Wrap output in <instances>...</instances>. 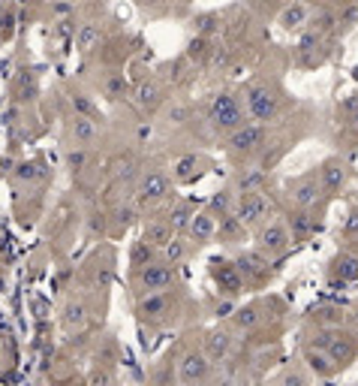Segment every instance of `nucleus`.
I'll use <instances>...</instances> for the list:
<instances>
[{
  "mask_svg": "<svg viewBox=\"0 0 358 386\" xmlns=\"http://www.w3.org/2000/svg\"><path fill=\"white\" fill-rule=\"evenodd\" d=\"M208 121L217 133H232L241 127V124H247V112L241 109L235 94L223 91V94H214V100L208 106Z\"/></svg>",
  "mask_w": 358,
  "mask_h": 386,
  "instance_id": "obj_1",
  "label": "nucleus"
},
{
  "mask_svg": "<svg viewBox=\"0 0 358 386\" xmlns=\"http://www.w3.org/2000/svg\"><path fill=\"white\" fill-rule=\"evenodd\" d=\"M232 215L241 220L244 230H256L259 224L271 217V202L262 191H241L232 206Z\"/></svg>",
  "mask_w": 358,
  "mask_h": 386,
  "instance_id": "obj_2",
  "label": "nucleus"
},
{
  "mask_svg": "<svg viewBox=\"0 0 358 386\" xmlns=\"http://www.w3.org/2000/svg\"><path fill=\"white\" fill-rule=\"evenodd\" d=\"M256 248H259L265 257H271V259L286 257V254H289V248H292V233H289V226H286L283 220H265V224H259Z\"/></svg>",
  "mask_w": 358,
  "mask_h": 386,
  "instance_id": "obj_3",
  "label": "nucleus"
},
{
  "mask_svg": "<svg viewBox=\"0 0 358 386\" xmlns=\"http://www.w3.org/2000/svg\"><path fill=\"white\" fill-rule=\"evenodd\" d=\"M286 193H289L292 206H295V208H307V211H313L316 206H322V200H325V191H322L320 175H316V172H304V175L289 178V181H286Z\"/></svg>",
  "mask_w": 358,
  "mask_h": 386,
  "instance_id": "obj_4",
  "label": "nucleus"
},
{
  "mask_svg": "<svg viewBox=\"0 0 358 386\" xmlns=\"http://www.w3.org/2000/svg\"><path fill=\"white\" fill-rule=\"evenodd\" d=\"M175 283V266L166 263V259H150V263L139 266L136 272V287L139 293H160V290H169Z\"/></svg>",
  "mask_w": 358,
  "mask_h": 386,
  "instance_id": "obj_5",
  "label": "nucleus"
},
{
  "mask_svg": "<svg viewBox=\"0 0 358 386\" xmlns=\"http://www.w3.org/2000/svg\"><path fill=\"white\" fill-rule=\"evenodd\" d=\"M247 118H253L256 124H268L277 118V109H280V100L274 97V91L268 85H250L247 88Z\"/></svg>",
  "mask_w": 358,
  "mask_h": 386,
  "instance_id": "obj_6",
  "label": "nucleus"
},
{
  "mask_svg": "<svg viewBox=\"0 0 358 386\" xmlns=\"http://www.w3.org/2000/svg\"><path fill=\"white\" fill-rule=\"evenodd\" d=\"M265 136H268V130H265V124H256V121H247V124H241L238 130L232 133H226V148L232 154L238 157H247V154H256L262 145H265Z\"/></svg>",
  "mask_w": 358,
  "mask_h": 386,
  "instance_id": "obj_7",
  "label": "nucleus"
},
{
  "mask_svg": "<svg viewBox=\"0 0 358 386\" xmlns=\"http://www.w3.org/2000/svg\"><path fill=\"white\" fill-rule=\"evenodd\" d=\"M136 314L142 323H166L175 314V299L169 296V290H160V293H142Z\"/></svg>",
  "mask_w": 358,
  "mask_h": 386,
  "instance_id": "obj_8",
  "label": "nucleus"
},
{
  "mask_svg": "<svg viewBox=\"0 0 358 386\" xmlns=\"http://www.w3.org/2000/svg\"><path fill=\"white\" fill-rule=\"evenodd\" d=\"M208 269H211V278L214 283L220 287V293H226V296H241L244 293V275L238 272V266H235V259H223V257H214L211 263H208Z\"/></svg>",
  "mask_w": 358,
  "mask_h": 386,
  "instance_id": "obj_9",
  "label": "nucleus"
},
{
  "mask_svg": "<svg viewBox=\"0 0 358 386\" xmlns=\"http://www.w3.org/2000/svg\"><path fill=\"white\" fill-rule=\"evenodd\" d=\"M235 266H238V272L244 275V281L262 283L265 278H271V266H274V259H271V257H265L259 248H250V250H241V254L235 257Z\"/></svg>",
  "mask_w": 358,
  "mask_h": 386,
  "instance_id": "obj_10",
  "label": "nucleus"
},
{
  "mask_svg": "<svg viewBox=\"0 0 358 386\" xmlns=\"http://www.w3.org/2000/svg\"><path fill=\"white\" fill-rule=\"evenodd\" d=\"M316 175H320V184H322L325 196H340L344 187H346V181H349V163L344 160V157H328V160H322V167H320Z\"/></svg>",
  "mask_w": 358,
  "mask_h": 386,
  "instance_id": "obj_11",
  "label": "nucleus"
},
{
  "mask_svg": "<svg viewBox=\"0 0 358 386\" xmlns=\"http://www.w3.org/2000/svg\"><path fill=\"white\" fill-rule=\"evenodd\" d=\"M214 362L205 356V350H187L178 362V380L181 383H202L211 377Z\"/></svg>",
  "mask_w": 358,
  "mask_h": 386,
  "instance_id": "obj_12",
  "label": "nucleus"
},
{
  "mask_svg": "<svg viewBox=\"0 0 358 386\" xmlns=\"http://www.w3.org/2000/svg\"><path fill=\"white\" fill-rule=\"evenodd\" d=\"M172 193V181L163 175V172H148L145 178L139 181V202L142 206H157V202L169 200Z\"/></svg>",
  "mask_w": 358,
  "mask_h": 386,
  "instance_id": "obj_13",
  "label": "nucleus"
},
{
  "mask_svg": "<svg viewBox=\"0 0 358 386\" xmlns=\"http://www.w3.org/2000/svg\"><path fill=\"white\" fill-rule=\"evenodd\" d=\"M328 278H331V283H353V281H358V254H353V250H340V254H334V259L328 263Z\"/></svg>",
  "mask_w": 358,
  "mask_h": 386,
  "instance_id": "obj_14",
  "label": "nucleus"
},
{
  "mask_svg": "<svg viewBox=\"0 0 358 386\" xmlns=\"http://www.w3.org/2000/svg\"><path fill=\"white\" fill-rule=\"evenodd\" d=\"M190 242H196V245H208V242L217 235V217L211 215V211H193V217H190L187 230Z\"/></svg>",
  "mask_w": 358,
  "mask_h": 386,
  "instance_id": "obj_15",
  "label": "nucleus"
},
{
  "mask_svg": "<svg viewBox=\"0 0 358 386\" xmlns=\"http://www.w3.org/2000/svg\"><path fill=\"white\" fill-rule=\"evenodd\" d=\"M320 347L334 359V365L337 368H346L349 362L355 359V344L349 341V338H344V335H325L320 341Z\"/></svg>",
  "mask_w": 358,
  "mask_h": 386,
  "instance_id": "obj_16",
  "label": "nucleus"
},
{
  "mask_svg": "<svg viewBox=\"0 0 358 386\" xmlns=\"http://www.w3.org/2000/svg\"><path fill=\"white\" fill-rule=\"evenodd\" d=\"M304 365L310 368V374L322 377V380H328V377L337 374V365H334V359L320 347V344H307V347H304Z\"/></svg>",
  "mask_w": 358,
  "mask_h": 386,
  "instance_id": "obj_17",
  "label": "nucleus"
},
{
  "mask_svg": "<svg viewBox=\"0 0 358 386\" xmlns=\"http://www.w3.org/2000/svg\"><path fill=\"white\" fill-rule=\"evenodd\" d=\"M232 344H235V338L229 329H211V332L205 335V356L211 362H223L232 353Z\"/></svg>",
  "mask_w": 358,
  "mask_h": 386,
  "instance_id": "obj_18",
  "label": "nucleus"
},
{
  "mask_svg": "<svg viewBox=\"0 0 358 386\" xmlns=\"http://www.w3.org/2000/svg\"><path fill=\"white\" fill-rule=\"evenodd\" d=\"M286 226H289V233H292V242H304L307 235H313L316 230H320L316 217L310 215L307 208H295V211H289V217H286Z\"/></svg>",
  "mask_w": 358,
  "mask_h": 386,
  "instance_id": "obj_19",
  "label": "nucleus"
},
{
  "mask_svg": "<svg viewBox=\"0 0 358 386\" xmlns=\"http://www.w3.org/2000/svg\"><path fill=\"white\" fill-rule=\"evenodd\" d=\"M69 133H73L76 145H91V142L100 136V127L91 115H76L73 124H69Z\"/></svg>",
  "mask_w": 358,
  "mask_h": 386,
  "instance_id": "obj_20",
  "label": "nucleus"
},
{
  "mask_svg": "<svg viewBox=\"0 0 358 386\" xmlns=\"http://www.w3.org/2000/svg\"><path fill=\"white\" fill-rule=\"evenodd\" d=\"M277 25H280V30H286V34H292V30H301V28L307 25V10H304V3L286 6V10L280 12V19H277Z\"/></svg>",
  "mask_w": 358,
  "mask_h": 386,
  "instance_id": "obj_21",
  "label": "nucleus"
},
{
  "mask_svg": "<svg viewBox=\"0 0 358 386\" xmlns=\"http://www.w3.org/2000/svg\"><path fill=\"white\" fill-rule=\"evenodd\" d=\"M262 323V314L256 305H244V308H235L232 311V326L238 329V332H253Z\"/></svg>",
  "mask_w": 358,
  "mask_h": 386,
  "instance_id": "obj_22",
  "label": "nucleus"
},
{
  "mask_svg": "<svg viewBox=\"0 0 358 386\" xmlns=\"http://www.w3.org/2000/svg\"><path fill=\"white\" fill-rule=\"evenodd\" d=\"M133 97H136V103H139L142 109H154L157 103H160L163 91H160V85H157V82L145 78V82H139L136 88H133Z\"/></svg>",
  "mask_w": 358,
  "mask_h": 386,
  "instance_id": "obj_23",
  "label": "nucleus"
},
{
  "mask_svg": "<svg viewBox=\"0 0 358 386\" xmlns=\"http://www.w3.org/2000/svg\"><path fill=\"white\" fill-rule=\"evenodd\" d=\"M211 52H214V43L208 36H193L187 43V54H184V58L190 61V64H208Z\"/></svg>",
  "mask_w": 358,
  "mask_h": 386,
  "instance_id": "obj_24",
  "label": "nucleus"
},
{
  "mask_svg": "<svg viewBox=\"0 0 358 386\" xmlns=\"http://www.w3.org/2000/svg\"><path fill=\"white\" fill-rule=\"evenodd\" d=\"M172 235H175V230L166 224V220H150V224L145 226V235H142V239H145L148 245H154L157 250H163V245L172 239Z\"/></svg>",
  "mask_w": 358,
  "mask_h": 386,
  "instance_id": "obj_25",
  "label": "nucleus"
},
{
  "mask_svg": "<svg viewBox=\"0 0 358 386\" xmlns=\"http://www.w3.org/2000/svg\"><path fill=\"white\" fill-rule=\"evenodd\" d=\"M193 30H196V36H214V34H220V15L217 12H205V15H196L193 19Z\"/></svg>",
  "mask_w": 358,
  "mask_h": 386,
  "instance_id": "obj_26",
  "label": "nucleus"
},
{
  "mask_svg": "<svg viewBox=\"0 0 358 386\" xmlns=\"http://www.w3.org/2000/svg\"><path fill=\"white\" fill-rule=\"evenodd\" d=\"M163 259H166V263H172V266L184 263V259H187V242L184 239H175V235H172V239L163 245Z\"/></svg>",
  "mask_w": 358,
  "mask_h": 386,
  "instance_id": "obj_27",
  "label": "nucleus"
},
{
  "mask_svg": "<svg viewBox=\"0 0 358 386\" xmlns=\"http://www.w3.org/2000/svg\"><path fill=\"white\" fill-rule=\"evenodd\" d=\"M100 39H102V34L97 25H85L76 36V45H78V52H93L100 45Z\"/></svg>",
  "mask_w": 358,
  "mask_h": 386,
  "instance_id": "obj_28",
  "label": "nucleus"
},
{
  "mask_svg": "<svg viewBox=\"0 0 358 386\" xmlns=\"http://www.w3.org/2000/svg\"><path fill=\"white\" fill-rule=\"evenodd\" d=\"M190 217H193V208H190L187 202H181V206H175V208L169 211L166 224H169L175 233H184V230H187V224H190Z\"/></svg>",
  "mask_w": 358,
  "mask_h": 386,
  "instance_id": "obj_29",
  "label": "nucleus"
},
{
  "mask_svg": "<svg viewBox=\"0 0 358 386\" xmlns=\"http://www.w3.org/2000/svg\"><path fill=\"white\" fill-rule=\"evenodd\" d=\"M199 175H202V169H199V160L193 154L190 157H181L178 167H175V178L178 181H196Z\"/></svg>",
  "mask_w": 358,
  "mask_h": 386,
  "instance_id": "obj_30",
  "label": "nucleus"
},
{
  "mask_svg": "<svg viewBox=\"0 0 358 386\" xmlns=\"http://www.w3.org/2000/svg\"><path fill=\"white\" fill-rule=\"evenodd\" d=\"M150 259H157V248L148 245L145 239L136 242V245L130 248V263L136 266V269H139V266H145V263H150Z\"/></svg>",
  "mask_w": 358,
  "mask_h": 386,
  "instance_id": "obj_31",
  "label": "nucleus"
},
{
  "mask_svg": "<svg viewBox=\"0 0 358 386\" xmlns=\"http://www.w3.org/2000/svg\"><path fill=\"white\" fill-rule=\"evenodd\" d=\"M106 94H109L111 100H121L124 94H130V82H126L121 73H111L109 82H106Z\"/></svg>",
  "mask_w": 358,
  "mask_h": 386,
  "instance_id": "obj_32",
  "label": "nucleus"
},
{
  "mask_svg": "<svg viewBox=\"0 0 358 386\" xmlns=\"http://www.w3.org/2000/svg\"><path fill=\"white\" fill-rule=\"evenodd\" d=\"M85 305L82 302H69L67 305V308H63V323H67V326L69 329H73V326H85Z\"/></svg>",
  "mask_w": 358,
  "mask_h": 386,
  "instance_id": "obj_33",
  "label": "nucleus"
},
{
  "mask_svg": "<svg viewBox=\"0 0 358 386\" xmlns=\"http://www.w3.org/2000/svg\"><path fill=\"white\" fill-rule=\"evenodd\" d=\"M15 178H19L21 184H34V181L43 178V169H39V163H21V167L15 169Z\"/></svg>",
  "mask_w": 358,
  "mask_h": 386,
  "instance_id": "obj_34",
  "label": "nucleus"
},
{
  "mask_svg": "<svg viewBox=\"0 0 358 386\" xmlns=\"http://www.w3.org/2000/svg\"><path fill=\"white\" fill-rule=\"evenodd\" d=\"M340 235H344V239H358V206L346 215L344 226H340Z\"/></svg>",
  "mask_w": 358,
  "mask_h": 386,
  "instance_id": "obj_35",
  "label": "nucleus"
},
{
  "mask_svg": "<svg viewBox=\"0 0 358 386\" xmlns=\"http://www.w3.org/2000/svg\"><path fill=\"white\" fill-rule=\"evenodd\" d=\"M259 184H262V172H241L238 175V187L241 191H259Z\"/></svg>",
  "mask_w": 358,
  "mask_h": 386,
  "instance_id": "obj_36",
  "label": "nucleus"
},
{
  "mask_svg": "<svg viewBox=\"0 0 358 386\" xmlns=\"http://www.w3.org/2000/svg\"><path fill=\"white\" fill-rule=\"evenodd\" d=\"M73 106H76L78 115H91V118H93V106H91V100H87L85 94H76V97H73Z\"/></svg>",
  "mask_w": 358,
  "mask_h": 386,
  "instance_id": "obj_37",
  "label": "nucleus"
},
{
  "mask_svg": "<svg viewBox=\"0 0 358 386\" xmlns=\"http://www.w3.org/2000/svg\"><path fill=\"white\" fill-rule=\"evenodd\" d=\"M67 167L73 169V172L82 169V167H85V151H69V154H67Z\"/></svg>",
  "mask_w": 358,
  "mask_h": 386,
  "instance_id": "obj_38",
  "label": "nucleus"
},
{
  "mask_svg": "<svg viewBox=\"0 0 358 386\" xmlns=\"http://www.w3.org/2000/svg\"><path fill=\"white\" fill-rule=\"evenodd\" d=\"M133 217H136V208H118V224H124V226H130L133 224Z\"/></svg>",
  "mask_w": 358,
  "mask_h": 386,
  "instance_id": "obj_39",
  "label": "nucleus"
},
{
  "mask_svg": "<svg viewBox=\"0 0 358 386\" xmlns=\"http://www.w3.org/2000/svg\"><path fill=\"white\" fill-rule=\"evenodd\" d=\"M136 3H139L145 12H157V10H160V6H166V3H169V0H136Z\"/></svg>",
  "mask_w": 358,
  "mask_h": 386,
  "instance_id": "obj_40",
  "label": "nucleus"
},
{
  "mask_svg": "<svg viewBox=\"0 0 358 386\" xmlns=\"http://www.w3.org/2000/svg\"><path fill=\"white\" fill-rule=\"evenodd\" d=\"M280 380H283V383H304L307 377H304V374H295V372H286V374L280 377Z\"/></svg>",
  "mask_w": 358,
  "mask_h": 386,
  "instance_id": "obj_41",
  "label": "nucleus"
},
{
  "mask_svg": "<svg viewBox=\"0 0 358 386\" xmlns=\"http://www.w3.org/2000/svg\"><path fill=\"white\" fill-rule=\"evenodd\" d=\"M355 202H358V196H355Z\"/></svg>",
  "mask_w": 358,
  "mask_h": 386,
  "instance_id": "obj_42",
  "label": "nucleus"
}]
</instances>
